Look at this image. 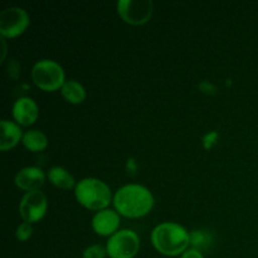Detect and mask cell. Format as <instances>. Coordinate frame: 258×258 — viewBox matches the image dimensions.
<instances>
[{
	"instance_id": "cell-8",
	"label": "cell",
	"mask_w": 258,
	"mask_h": 258,
	"mask_svg": "<svg viewBox=\"0 0 258 258\" xmlns=\"http://www.w3.org/2000/svg\"><path fill=\"white\" fill-rule=\"evenodd\" d=\"M47 207V197L43 191H27V194L20 201L19 213L24 222L30 224L37 223L45 216Z\"/></svg>"
},
{
	"instance_id": "cell-4",
	"label": "cell",
	"mask_w": 258,
	"mask_h": 258,
	"mask_svg": "<svg viewBox=\"0 0 258 258\" xmlns=\"http://www.w3.org/2000/svg\"><path fill=\"white\" fill-rule=\"evenodd\" d=\"M32 78L43 91H57L64 85V71L62 66L52 59H40L33 66Z\"/></svg>"
},
{
	"instance_id": "cell-15",
	"label": "cell",
	"mask_w": 258,
	"mask_h": 258,
	"mask_svg": "<svg viewBox=\"0 0 258 258\" xmlns=\"http://www.w3.org/2000/svg\"><path fill=\"white\" fill-rule=\"evenodd\" d=\"M23 145L33 153H38L47 148L48 140L47 136L39 130H29L23 135Z\"/></svg>"
},
{
	"instance_id": "cell-10",
	"label": "cell",
	"mask_w": 258,
	"mask_h": 258,
	"mask_svg": "<svg viewBox=\"0 0 258 258\" xmlns=\"http://www.w3.org/2000/svg\"><path fill=\"white\" fill-rule=\"evenodd\" d=\"M38 113H39L38 105L30 97L18 98L13 106V116L15 121L23 126L33 125L37 121Z\"/></svg>"
},
{
	"instance_id": "cell-9",
	"label": "cell",
	"mask_w": 258,
	"mask_h": 258,
	"mask_svg": "<svg viewBox=\"0 0 258 258\" xmlns=\"http://www.w3.org/2000/svg\"><path fill=\"white\" fill-rule=\"evenodd\" d=\"M120 226V216L112 209H102L95 214L92 219V228L100 236H112Z\"/></svg>"
},
{
	"instance_id": "cell-14",
	"label": "cell",
	"mask_w": 258,
	"mask_h": 258,
	"mask_svg": "<svg viewBox=\"0 0 258 258\" xmlns=\"http://www.w3.org/2000/svg\"><path fill=\"white\" fill-rule=\"evenodd\" d=\"M48 178H49L50 183L54 184L55 186L60 189H66L70 190L75 186V179L71 175L70 171L66 170L64 168L60 166H53L48 170Z\"/></svg>"
},
{
	"instance_id": "cell-19",
	"label": "cell",
	"mask_w": 258,
	"mask_h": 258,
	"mask_svg": "<svg viewBox=\"0 0 258 258\" xmlns=\"http://www.w3.org/2000/svg\"><path fill=\"white\" fill-rule=\"evenodd\" d=\"M2 44H3V58H2V59H4L5 54H7V45H5V40L4 39H2Z\"/></svg>"
},
{
	"instance_id": "cell-16",
	"label": "cell",
	"mask_w": 258,
	"mask_h": 258,
	"mask_svg": "<svg viewBox=\"0 0 258 258\" xmlns=\"http://www.w3.org/2000/svg\"><path fill=\"white\" fill-rule=\"evenodd\" d=\"M106 254H107V249L100 244H93L83 251V258H105Z\"/></svg>"
},
{
	"instance_id": "cell-17",
	"label": "cell",
	"mask_w": 258,
	"mask_h": 258,
	"mask_svg": "<svg viewBox=\"0 0 258 258\" xmlns=\"http://www.w3.org/2000/svg\"><path fill=\"white\" fill-rule=\"evenodd\" d=\"M32 233H33L32 224L28 223V222H23V223H20L19 226H18L17 233L15 234H17L18 241L25 242L32 237Z\"/></svg>"
},
{
	"instance_id": "cell-6",
	"label": "cell",
	"mask_w": 258,
	"mask_h": 258,
	"mask_svg": "<svg viewBox=\"0 0 258 258\" xmlns=\"http://www.w3.org/2000/svg\"><path fill=\"white\" fill-rule=\"evenodd\" d=\"M151 0H118L117 13L126 23L133 25L145 24L153 15Z\"/></svg>"
},
{
	"instance_id": "cell-1",
	"label": "cell",
	"mask_w": 258,
	"mask_h": 258,
	"mask_svg": "<svg viewBox=\"0 0 258 258\" xmlns=\"http://www.w3.org/2000/svg\"><path fill=\"white\" fill-rule=\"evenodd\" d=\"M113 204L121 216L127 218H140L153 209L154 197L145 186L128 184L116 191Z\"/></svg>"
},
{
	"instance_id": "cell-12",
	"label": "cell",
	"mask_w": 258,
	"mask_h": 258,
	"mask_svg": "<svg viewBox=\"0 0 258 258\" xmlns=\"http://www.w3.org/2000/svg\"><path fill=\"white\" fill-rule=\"evenodd\" d=\"M0 127H2V139H0V149L3 151H7L9 149L14 148L20 139H23L22 130L17 123L12 122V121L3 120L0 122Z\"/></svg>"
},
{
	"instance_id": "cell-7",
	"label": "cell",
	"mask_w": 258,
	"mask_h": 258,
	"mask_svg": "<svg viewBox=\"0 0 258 258\" xmlns=\"http://www.w3.org/2000/svg\"><path fill=\"white\" fill-rule=\"evenodd\" d=\"M29 22V15L23 8H7L0 13V33L7 38L18 37L27 29Z\"/></svg>"
},
{
	"instance_id": "cell-3",
	"label": "cell",
	"mask_w": 258,
	"mask_h": 258,
	"mask_svg": "<svg viewBox=\"0 0 258 258\" xmlns=\"http://www.w3.org/2000/svg\"><path fill=\"white\" fill-rule=\"evenodd\" d=\"M77 201L92 211H102L111 202V190L102 180L96 178L82 179L76 185Z\"/></svg>"
},
{
	"instance_id": "cell-18",
	"label": "cell",
	"mask_w": 258,
	"mask_h": 258,
	"mask_svg": "<svg viewBox=\"0 0 258 258\" xmlns=\"http://www.w3.org/2000/svg\"><path fill=\"white\" fill-rule=\"evenodd\" d=\"M181 258H203V254H202L198 249L191 248V249H188V251L184 252Z\"/></svg>"
},
{
	"instance_id": "cell-11",
	"label": "cell",
	"mask_w": 258,
	"mask_h": 258,
	"mask_svg": "<svg viewBox=\"0 0 258 258\" xmlns=\"http://www.w3.org/2000/svg\"><path fill=\"white\" fill-rule=\"evenodd\" d=\"M45 175L42 169L37 166H27L19 170L15 175V184L18 188L27 191L39 190L40 186L44 184Z\"/></svg>"
},
{
	"instance_id": "cell-5",
	"label": "cell",
	"mask_w": 258,
	"mask_h": 258,
	"mask_svg": "<svg viewBox=\"0 0 258 258\" xmlns=\"http://www.w3.org/2000/svg\"><path fill=\"white\" fill-rule=\"evenodd\" d=\"M140 248V239L134 231L122 229L111 236L107 242V254L111 258H133Z\"/></svg>"
},
{
	"instance_id": "cell-2",
	"label": "cell",
	"mask_w": 258,
	"mask_h": 258,
	"mask_svg": "<svg viewBox=\"0 0 258 258\" xmlns=\"http://www.w3.org/2000/svg\"><path fill=\"white\" fill-rule=\"evenodd\" d=\"M151 242L161 254L178 256L181 252L184 253L186 251L190 243V236L180 224L166 222L154 228Z\"/></svg>"
},
{
	"instance_id": "cell-13",
	"label": "cell",
	"mask_w": 258,
	"mask_h": 258,
	"mask_svg": "<svg viewBox=\"0 0 258 258\" xmlns=\"http://www.w3.org/2000/svg\"><path fill=\"white\" fill-rule=\"evenodd\" d=\"M60 92H62L63 97L67 100V102L70 103H82L86 98V90L80 82L75 80L66 81L63 87L60 88Z\"/></svg>"
}]
</instances>
